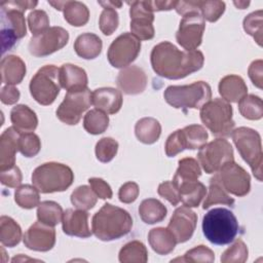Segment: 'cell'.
<instances>
[{
  "instance_id": "49",
  "label": "cell",
  "mask_w": 263,
  "mask_h": 263,
  "mask_svg": "<svg viewBox=\"0 0 263 263\" xmlns=\"http://www.w3.org/2000/svg\"><path fill=\"white\" fill-rule=\"evenodd\" d=\"M118 24L119 17L115 8L104 7L99 20V27L102 33L106 36L112 35L118 28Z\"/></svg>"
},
{
  "instance_id": "20",
  "label": "cell",
  "mask_w": 263,
  "mask_h": 263,
  "mask_svg": "<svg viewBox=\"0 0 263 263\" xmlns=\"http://www.w3.org/2000/svg\"><path fill=\"white\" fill-rule=\"evenodd\" d=\"M63 231L67 235L86 238L91 235L88 227V213L83 210L67 209L62 219Z\"/></svg>"
},
{
  "instance_id": "7",
  "label": "cell",
  "mask_w": 263,
  "mask_h": 263,
  "mask_svg": "<svg viewBox=\"0 0 263 263\" xmlns=\"http://www.w3.org/2000/svg\"><path fill=\"white\" fill-rule=\"evenodd\" d=\"M231 136L242 159L251 166L257 180L262 181L263 154L261 137L258 132L250 127L241 126L233 129Z\"/></svg>"
},
{
  "instance_id": "1",
  "label": "cell",
  "mask_w": 263,
  "mask_h": 263,
  "mask_svg": "<svg viewBox=\"0 0 263 263\" xmlns=\"http://www.w3.org/2000/svg\"><path fill=\"white\" fill-rule=\"evenodd\" d=\"M150 61L157 75L167 79H182L200 70L204 57L199 50H180L173 43L162 41L153 47Z\"/></svg>"
},
{
  "instance_id": "41",
  "label": "cell",
  "mask_w": 263,
  "mask_h": 263,
  "mask_svg": "<svg viewBox=\"0 0 263 263\" xmlns=\"http://www.w3.org/2000/svg\"><path fill=\"white\" fill-rule=\"evenodd\" d=\"M14 200L16 204L23 209H34L40 203V196L38 189L33 185H22L15 189Z\"/></svg>"
},
{
  "instance_id": "37",
  "label": "cell",
  "mask_w": 263,
  "mask_h": 263,
  "mask_svg": "<svg viewBox=\"0 0 263 263\" xmlns=\"http://www.w3.org/2000/svg\"><path fill=\"white\" fill-rule=\"evenodd\" d=\"M182 140L185 149H199L202 147L209 138L206 129L199 124H191L181 129Z\"/></svg>"
},
{
  "instance_id": "50",
  "label": "cell",
  "mask_w": 263,
  "mask_h": 263,
  "mask_svg": "<svg viewBox=\"0 0 263 263\" xmlns=\"http://www.w3.org/2000/svg\"><path fill=\"white\" fill-rule=\"evenodd\" d=\"M28 26L33 36L38 35L49 29V18L44 10L36 9L28 15Z\"/></svg>"
},
{
  "instance_id": "11",
  "label": "cell",
  "mask_w": 263,
  "mask_h": 263,
  "mask_svg": "<svg viewBox=\"0 0 263 263\" xmlns=\"http://www.w3.org/2000/svg\"><path fill=\"white\" fill-rule=\"evenodd\" d=\"M140 50L141 41L132 33H123L110 44L107 58L112 67L123 69L137 59Z\"/></svg>"
},
{
  "instance_id": "25",
  "label": "cell",
  "mask_w": 263,
  "mask_h": 263,
  "mask_svg": "<svg viewBox=\"0 0 263 263\" xmlns=\"http://www.w3.org/2000/svg\"><path fill=\"white\" fill-rule=\"evenodd\" d=\"M219 93L228 103H238L248 92L245 80L237 75H227L219 82Z\"/></svg>"
},
{
  "instance_id": "51",
  "label": "cell",
  "mask_w": 263,
  "mask_h": 263,
  "mask_svg": "<svg viewBox=\"0 0 263 263\" xmlns=\"http://www.w3.org/2000/svg\"><path fill=\"white\" fill-rule=\"evenodd\" d=\"M165 154L168 157H174L183 150H185L183 140H182V135H181V129H177L173 134H171L165 142Z\"/></svg>"
},
{
  "instance_id": "61",
  "label": "cell",
  "mask_w": 263,
  "mask_h": 263,
  "mask_svg": "<svg viewBox=\"0 0 263 263\" xmlns=\"http://www.w3.org/2000/svg\"><path fill=\"white\" fill-rule=\"evenodd\" d=\"M48 4L52 5L58 10H63V8L66 4V1H48Z\"/></svg>"
},
{
  "instance_id": "56",
  "label": "cell",
  "mask_w": 263,
  "mask_h": 263,
  "mask_svg": "<svg viewBox=\"0 0 263 263\" xmlns=\"http://www.w3.org/2000/svg\"><path fill=\"white\" fill-rule=\"evenodd\" d=\"M262 67H263L262 60H256V61L252 62V64L250 65V67L248 69V74H249L250 79L252 80L253 84L260 89L262 88V84H263Z\"/></svg>"
},
{
  "instance_id": "46",
  "label": "cell",
  "mask_w": 263,
  "mask_h": 263,
  "mask_svg": "<svg viewBox=\"0 0 263 263\" xmlns=\"http://www.w3.org/2000/svg\"><path fill=\"white\" fill-rule=\"evenodd\" d=\"M118 151V143L113 138L105 137L96 145V156L101 162L111 161Z\"/></svg>"
},
{
  "instance_id": "42",
  "label": "cell",
  "mask_w": 263,
  "mask_h": 263,
  "mask_svg": "<svg viewBox=\"0 0 263 263\" xmlns=\"http://www.w3.org/2000/svg\"><path fill=\"white\" fill-rule=\"evenodd\" d=\"M97 200V194L90 186L86 185L77 187L71 194V202L78 210H90L96 205Z\"/></svg>"
},
{
  "instance_id": "29",
  "label": "cell",
  "mask_w": 263,
  "mask_h": 263,
  "mask_svg": "<svg viewBox=\"0 0 263 263\" xmlns=\"http://www.w3.org/2000/svg\"><path fill=\"white\" fill-rule=\"evenodd\" d=\"M135 134L140 142L150 145L159 139L161 125L159 121L153 117H144L137 121L135 125Z\"/></svg>"
},
{
  "instance_id": "40",
  "label": "cell",
  "mask_w": 263,
  "mask_h": 263,
  "mask_svg": "<svg viewBox=\"0 0 263 263\" xmlns=\"http://www.w3.org/2000/svg\"><path fill=\"white\" fill-rule=\"evenodd\" d=\"M240 114L250 120H259L263 116L262 100L255 95H247L238 102Z\"/></svg>"
},
{
  "instance_id": "62",
  "label": "cell",
  "mask_w": 263,
  "mask_h": 263,
  "mask_svg": "<svg viewBox=\"0 0 263 263\" xmlns=\"http://www.w3.org/2000/svg\"><path fill=\"white\" fill-rule=\"evenodd\" d=\"M234 3V5L237 7V8H239V9H245V8H247V6H249V4H250V2L249 1H234L233 2Z\"/></svg>"
},
{
  "instance_id": "23",
  "label": "cell",
  "mask_w": 263,
  "mask_h": 263,
  "mask_svg": "<svg viewBox=\"0 0 263 263\" xmlns=\"http://www.w3.org/2000/svg\"><path fill=\"white\" fill-rule=\"evenodd\" d=\"M87 82L84 69L72 64H64L60 68V83L67 91L83 90L87 88Z\"/></svg>"
},
{
  "instance_id": "59",
  "label": "cell",
  "mask_w": 263,
  "mask_h": 263,
  "mask_svg": "<svg viewBox=\"0 0 263 263\" xmlns=\"http://www.w3.org/2000/svg\"><path fill=\"white\" fill-rule=\"evenodd\" d=\"M10 6L21 10V11H26L27 9H31V8H34L38 2L37 1H28V0H23V1H6Z\"/></svg>"
},
{
  "instance_id": "26",
  "label": "cell",
  "mask_w": 263,
  "mask_h": 263,
  "mask_svg": "<svg viewBox=\"0 0 263 263\" xmlns=\"http://www.w3.org/2000/svg\"><path fill=\"white\" fill-rule=\"evenodd\" d=\"M12 126L20 133H32L36 129L38 118L36 113L27 105H16L10 111Z\"/></svg>"
},
{
  "instance_id": "33",
  "label": "cell",
  "mask_w": 263,
  "mask_h": 263,
  "mask_svg": "<svg viewBox=\"0 0 263 263\" xmlns=\"http://www.w3.org/2000/svg\"><path fill=\"white\" fill-rule=\"evenodd\" d=\"M226 204V205H233L234 199L230 197L228 192L223 188L221 185L217 175L215 174L214 177L210 179V186H209V192L206 195L205 200L203 201V210L209 209L211 205L215 204Z\"/></svg>"
},
{
  "instance_id": "28",
  "label": "cell",
  "mask_w": 263,
  "mask_h": 263,
  "mask_svg": "<svg viewBox=\"0 0 263 263\" xmlns=\"http://www.w3.org/2000/svg\"><path fill=\"white\" fill-rule=\"evenodd\" d=\"M102 47L101 38L93 33L81 34L74 42L75 52L84 60L96 59L101 53Z\"/></svg>"
},
{
  "instance_id": "14",
  "label": "cell",
  "mask_w": 263,
  "mask_h": 263,
  "mask_svg": "<svg viewBox=\"0 0 263 263\" xmlns=\"http://www.w3.org/2000/svg\"><path fill=\"white\" fill-rule=\"evenodd\" d=\"M205 23L199 12H188L183 15L176 33L177 42L186 50H195L202 41Z\"/></svg>"
},
{
  "instance_id": "6",
  "label": "cell",
  "mask_w": 263,
  "mask_h": 263,
  "mask_svg": "<svg viewBox=\"0 0 263 263\" xmlns=\"http://www.w3.org/2000/svg\"><path fill=\"white\" fill-rule=\"evenodd\" d=\"M200 119L215 137H228L235 126L231 105L220 98L210 100L200 108Z\"/></svg>"
},
{
  "instance_id": "5",
  "label": "cell",
  "mask_w": 263,
  "mask_h": 263,
  "mask_svg": "<svg viewBox=\"0 0 263 263\" xmlns=\"http://www.w3.org/2000/svg\"><path fill=\"white\" fill-rule=\"evenodd\" d=\"M165 102L176 109H200L212 98L211 86L204 81L189 85H171L163 92Z\"/></svg>"
},
{
  "instance_id": "44",
  "label": "cell",
  "mask_w": 263,
  "mask_h": 263,
  "mask_svg": "<svg viewBox=\"0 0 263 263\" xmlns=\"http://www.w3.org/2000/svg\"><path fill=\"white\" fill-rule=\"evenodd\" d=\"M262 16L263 11L257 10L248 14L243 20V29L247 34L251 35L259 46H262Z\"/></svg>"
},
{
  "instance_id": "48",
  "label": "cell",
  "mask_w": 263,
  "mask_h": 263,
  "mask_svg": "<svg viewBox=\"0 0 263 263\" xmlns=\"http://www.w3.org/2000/svg\"><path fill=\"white\" fill-rule=\"evenodd\" d=\"M214 252L205 246H196L195 248L187 251L182 258H176L172 262H214Z\"/></svg>"
},
{
  "instance_id": "58",
  "label": "cell",
  "mask_w": 263,
  "mask_h": 263,
  "mask_svg": "<svg viewBox=\"0 0 263 263\" xmlns=\"http://www.w3.org/2000/svg\"><path fill=\"white\" fill-rule=\"evenodd\" d=\"M177 1H147V4L152 12L171 10L175 8Z\"/></svg>"
},
{
  "instance_id": "30",
  "label": "cell",
  "mask_w": 263,
  "mask_h": 263,
  "mask_svg": "<svg viewBox=\"0 0 263 263\" xmlns=\"http://www.w3.org/2000/svg\"><path fill=\"white\" fill-rule=\"evenodd\" d=\"M179 190L180 201L189 208H196L206 194L205 186L198 182H186L176 186Z\"/></svg>"
},
{
  "instance_id": "60",
  "label": "cell",
  "mask_w": 263,
  "mask_h": 263,
  "mask_svg": "<svg viewBox=\"0 0 263 263\" xmlns=\"http://www.w3.org/2000/svg\"><path fill=\"white\" fill-rule=\"evenodd\" d=\"M100 5L104 7H112V8H119L122 5V2L120 1H98Z\"/></svg>"
},
{
  "instance_id": "16",
  "label": "cell",
  "mask_w": 263,
  "mask_h": 263,
  "mask_svg": "<svg viewBox=\"0 0 263 263\" xmlns=\"http://www.w3.org/2000/svg\"><path fill=\"white\" fill-rule=\"evenodd\" d=\"M130 15V31L139 40H150L154 37V14L147 1L127 2Z\"/></svg>"
},
{
  "instance_id": "57",
  "label": "cell",
  "mask_w": 263,
  "mask_h": 263,
  "mask_svg": "<svg viewBox=\"0 0 263 263\" xmlns=\"http://www.w3.org/2000/svg\"><path fill=\"white\" fill-rule=\"evenodd\" d=\"M20 91L14 85H5L1 88L0 100L5 105H13L20 100Z\"/></svg>"
},
{
  "instance_id": "43",
  "label": "cell",
  "mask_w": 263,
  "mask_h": 263,
  "mask_svg": "<svg viewBox=\"0 0 263 263\" xmlns=\"http://www.w3.org/2000/svg\"><path fill=\"white\" fill-rule=\"evenodd\" d=\"M248 255L247 245L238 238L223 252L220 260L222 263H243L248 260Z\"/></svg>"
},
{
  "instance_id": "8",
  "label": "cell",
  "mask_w": 263,
  "mask_h": 263,
  "mask_svg": "<svg viewBox=\"0 0 263 263\" xmlns=\"http://www.w3.org/2000/svg\"><path fill=\"white\" fill-rule=\"evenodd\" d=\"M60 68L46 65L40 68L30 81V93L33 99L43 106L51 105L61 89Z\"/></svg>"
},
{
  "instance_id": "22",
  "label": "cell",
  "mask_w": 263,
  "mask_h": 263,
  "mask_svg": "<svg viewBox=\"0 0 263 263\" xmlns=\"http://www.w3.org/2000/svg\"><path fill=\"white\" fill-rule=\"evenodd\" d=\"M91 104L106 114H115L122 106V95L112 87L97 88L91 92Z\"/></svg>"
},
{
  "instance_id": "38",
  "label": "cell",
  "mask_w": 263,
  "mask_h": 263,
  "mask_svg": "<svg viewBox=\"0 0 263 263\" xmlns=\"http://www.w3.org/2000/svg\"><path fill=\"white\" fill-rule=\"evenodd\" d=\"M62 206L52 200H45L39 203L37 208V219L38 221L54 227L63 219Z\"/></svg>"
},
{
  "instance_id": "45",
  "label": "cell",
  "mask_w": 263,
  "mask_h": 263,
  "mask_svg": "<svg viewBox=\"0 0 263 263\" xmlns=\"http://www.w3.org/2000/svg\"><path fill=\"white\" fill-rule=\"evenodd\" d=\"M41 149V142L34 133L21 134L18 138V151L25 157L36 156Z\"/></svg>"
},
{
  "instance_id": "54",
  "label": "cell",
  "mask_w": 263,
  "mask_h": 263,
  "mask_svg": "<svg viewBox=\"0 0 263 263\" xmlns=\"http://www.w3.org/2000/svg\"><path fill=\"white\" fill-rule=\"evenodd\" d=\"M139 192L140 189L137 183L126 182L120 187L118 191V197L119 200L123 203H132L138 198Z\"/></svg>"
},
{
  "instance_id": "10",
  "label": "cell",
  "mask_w": 263,
  "mask_h": 263,
  "mask_svg": "<svg viewBox=\"0 0 263 263\" xmlns=\"http://www.w3.org/2000/svg\"><path fill=\"white\" fill-rule=\"evenodd\" d=\"M197 158L205 173L214 174L226 163L234 161L233 148L225 139H216L199 148Z\"/></svg>"
},
{
  "instance_id": "19",
  "label": "cell",
  "mask_w": 263,
  "mask_h": 263,
  "mask_svg": "<svg viewBox=\"0 0 263 263\" xmlns=\"http://www.w3.org/2000/svg\"><path fill=\"white\" fill-rule=\"evenodd\" d=\"M147 81L144 70L135 65L123 68L117 76V85L126 95L142 93L147 86Z\"/></svg>"
},
{
  "instance_id": "35",
  "label": "cell",
  "mask_w": 263,
  "mask_h": 263,
  "mask_svg": "<svg viewBox=\"0 0 263 263\" xmlns=\"http://www.w3.org/2000/svg\"><path fill=\"white\" fill-rule=\"evenodd\" d=\"M22 239L21 226L10 217L2 216L0 218V240L3 246L13 248Z\"/></svg>"
},
{
  "instance_id": "21",
  "label": "cell",
  "mask_w": 263,
  "mask_h": 263,
  "mask_svg": "<svg viewBox=\"0 0 263 263\" xmlns=\"http://www.w3.org/2000/svg\"><path fill=\"white\" fill-rule=\"evenodd\" d=\"M20 133L13 127L6 128L0 137V171L11 168L15 164V153L18 151Z\"/></svg>"
},
{
  "instance_id": "55",
  "label": "cell",
  "mask_w": 263,
  "mask_h": 263,
  "mask_svg": "<svg viewBox=\"0 0 263 263\" xmlns=\"http://www.w3.org/2000/svg\"><path fill=\"white\" fill-rule=\"evenodd\" d=\"M88 183L98 197H100L102 199H108V198L112 197V195H113L112 189L109 186V184L107 182H105L103 179L89 178Z\"/></svg>"
},
{
  "instance_id": "9",
  "label": "cell",
  "mask_w": 263,
  "mask_h": 263,
  "mask_svg": "<svg viewBox=\"0 0 263 263\" xmlns=\"http://www.w3.org/2000/svg\"><path fill=\"white\" fill-rule=\"evenodd\" d=\"M1 6V43L2 53L11 49L15 43L26 36V22L24 12L10 6L6 1Z\"/></svg>"
},
{
  "instance_id": "2",
  "label": "cell",
  "mask_w": 263,
  "mask_h": 263,
  "mask_svg": "<svg viewBox=\"0 0 263 263\" xmlns=\"http://www.w3.org/2000/svg\"><path fill=\"white\" fill-rule=\"evenodd\" d=\"M133 219L129 213L121 208L105 203L91 220L92 233L103 241L118 239L132 230Z\"/></svg>"
},
{
  "instance_id": "53",
  "label": "cell",
  "mask_w": 263,
  "mask_h": 263,
  "mask_svg": "<svg viewBox=\"0 0 263 263\" xmlns=\"http://www.w3.org/2000/svg\"><path fill=\"white\" fill-rule=\"evenodd\" d=\"M157 192L161 197L165 198L173 205H177L180 202L179 190L173 181H164L159 184Z\"/></svg>"
},
{
  "instance_id": "31",
  "label": "cell",
  "mask_w": 263,
  "mask_h": 263,
  "mask_svg": "<svg viewBox=\"0 0 263 263\" xmlns=\"http://www.w3.org/2000/svg\"><path fill=\"white\" fill-rule=\"evenodd\" d=\"M165 205L155 198L144 199L139 206V214L142 221L146 224L159 223L166 217Z\"/></svg>"
},
{
  "instance_id": "34",
  "label": "cell",
  "mask_w": 263,
  "mask_h": 263,
  "mask_svg": "<svg viewBox=\"0 0 263 263\" xmlns=\"http://www.w3.org/2000/svg\"><path fill=\"white\" fill-rule=\"evenodd\" d=\"M118 259L121 263H146L148 251L142 241L132 240L120 249Z\"/></svg>"
},
{
  "instance_id": "18",
  "label": "cell",
  "mask_w": 263,
  "mask_h": 263,
  "mask_svg": "<svg viewBox=\"0 0 263 263\" xmlns=\"http://www.w3.org/2000/svg\"><path fill=\"white\" fill-rule=\"evenodd\" d=\"M23 239L29 250L47 252L55 243V230L52 226L38 221L25 232Z\"/></svg>"
},
{
  "instance_id": "17",
  "label": "cell",
  "mask_w": 263,
  "mask_h": 263,
  "mask_svg": "<svg viewBox=\"0 0 263 263\" xmlns=\"http://www.w3.org/2000/svg\"><path fill=\"white\" fill-rule=\"evenodd\" d=\"M196 224L197 215L189 206L182 205L175 210L167 228L174 234L177 243H182L192 237Z\"/></svg>"
},
{
  "instance_id": "13",
  "label": "cell",
  "mask_w": 263,
  "mask_h": 263,
  "mask_svg": "<svg viewBox=\"0 0 263 263\" xmlns=\"http://www.w3.org/2000/svg\"><path fill=\"white\" fill-rule=\"evenodd\" d=\"M69 40V33L62 27H50L46 31L32 36L28 49L34 57L41 58L49 55L62 49Z\"/></svg>"
},
{
  "instance_id": "32",
  "label": "cell",
  "mask_w": 263,
  "mask_h": 263,
  "mask_svg": "<svg viewBox=\"0 0 263 263\" xmlns=\"http://www.w3.org/2000/svg\"><path fill=\"white\" fill-rule=\"evenodd\" d=\"M179 166L173 179V183L178 186L186 182L198 181L201 176V170L196 159L192 157H185L179 160Z\"/></svg>"
},
{
  "instance_id": "47",
  "label": "cell",
  "mask_w": 263,
  "mask_h": 263,
  "mask_svg": "<svg viewBox=\"0 0 263 263\" xmlns=\"http://www.w3.org/2000/svg\"><path fill=\"white\" fill-rule=\"evenodd\" d=\"M199 13L208 22H217L225 11V3L223 1H197Z\"/></svg>"
},
{
  "instance_id": "3",
  "label": "cell",
  "mask_w": 263,
  "mask_h": 263,
  "mask_svg": "<svg viewBox=\"0 0 263 263\" xmlns=\"http://www.w3.org/2000/svg\"><path fill=\"white\" fill-rule=\"evenodd\" d=\"M238 229L237 219L228 209L215 208L203 216V235L214 245L224 246L232 242L238 233Z\"/></svg>"
},
{
  "instance_id": "39",
  "label": "cell",
  "mask_w": 263,
  "mask_h": 263,
  "mask_svg": "<svg viewBox=\"0 0 263 263\" xmlns=\"http://www.w3.org/2000/svg\"><path fill=\"white\" fill-rule=\"evenodd\" d=\"M109 126V117L108 115L99 110L92 109L89 110L83 118V127L84 129L91 135L103 134Z\"/></svg>"
},
{
  "instance_id": "15",
  "label": "cell",
  "mask_w": 263,
  "mask_h": 263,
  "mask_svg": "<svg viewBox=\"0 0 263 263\" xmlns=\"http://www.w3.org/2000/svg\"><path fill=\"white\" fill-rule=\"evenodd\" d=\"M223 188L235 196H245L251 189V177L247 171L235 163L228 162L216 173Z\"/></svg>"
},
{
  "instance_id": "24",
  "label": "cell",
  "mask_w": 263,
  "mask_h": 263,
  "mask_svg": "<svg viewBox=\"0 0 263 263\" xmlns=\"http://www.w3.org/2000/svg\"><path fill=\"white\" fill-rule=\"evenodd\" d=\"M1 81L6 85H15L22 82L26 75V64L14 54L4 57L0 64Z\"/></svg>"
},
{
  "instance_id": "27",
  "label": "cell",
  "mask_w": 263,
  "mask_h": 263,
  "mask_svg": "<svg viewBox=\"0 0 263 263\" xmlns=\"http://www.w3.org/2000/svg\"><path fill=\"white\" fill-rule=\"evenodd\" d=\"M148 241L154 252L159 255H167L174 251L177 241L168 228H153L148 233Z\"/></svg>"
},
{
  "instance_id": "12",
  "label": "cell",
  "mask_w": 263,
  "mask_h": 263,
  "mask_svg": "<svg viewBox=\"0 0 263 263\" xmlns=\"http://www.w3.org/2000/svg\"><path fill=\"white\" fill-rule=\"evenodd\" d=\"M90 105L91 91L88 88L79 91H68L57 109V117L66 124L75 125Z\"/></svg>"
},
{
  "instance_id": "52",
  "label": "cell",
  "mask_w": 263,
  "mask_h": 263,
  "mask_svg": "<svg viewBox=\"0 0 263 263\" xmlns=\"http://www.w3.org/2000/svg\"><path fill=\"white\" fill-rule=\"evenodd\" d=\"M23 180L22 172L21 170L14 165L11 168L1 171L0 173V181L4 186L10 187V188H17Z\"/></svg>"
},
{
  "instance_id": "36",
  "label": "cell",
  "mask_w": 263,
  "mask_h": 263,
  "mask_svg": "<svg viewBox=\"0 0 263 263\" xmlns=\"http://www.w3.org/2000/svg\"><path fill=\"white\" fill-rule=\"evenodd\" d=\"M63 12L66 22L74 27L84 26L89 18L88 8L79 1H66Z\"/></svg>"
},
{
  "instance_id": "4",
  "label": "cell",
  "mask_w": 263,
  "mask_h": 263,
  "mask_svg": "<svg viewBox=\"0 0 263 263\" xmlns=\"http://www.w3.org/2000/svg\"><path fill=\"white\" fill-rule=\"evenodd\" d=\"M73 181L72 170L60 162H45L37 166L32 174V183L41 193L65 191Z\"/></svg>"
}]
</instances>
